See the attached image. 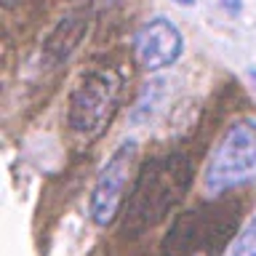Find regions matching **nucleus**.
<instances>
[{"instance_id": "obj_1", "label": "nucleus", "mask_w": 256, "mask_h": 256, "mask_svg": "<svg viewBox=\"0 0 256 256\" xmlns=\"http://www.w3.org/2000/svg\"><path fill=\"white\" fill-rule=\"evenodd\" d=\"M192 176H195V163L182 150L150 158L136 174V182L128 192L120 235L139 238L166 222L174 208L187 198Z\"/></svg>"}, {"instance_id": "obj_2", "label": "nucleus", "mask_w": 256, "mask_h": 256, "mask_svg": "<svg viewBox=\"0 0 256 256\" xmlns=\"http://www.w3.org/2000/svg\"><path fill=\"white\" fill-rule=\"evenodd\" d=\"M240 208L230 203H208L176 214L163 238V256H219L235 235Z\"/></svg>"}, {"instance_id": "obj_3", "label": "nucleus", "mask_w": 256, "mask_h": 256, "mask_svg": "<svg viewBox=\"0 0 256 256\" xmlns=\"http://www.w3.org/2000/svg\"><path fill=\"white\" fill-rule=\"evenodd\" d=\"M123 80L112 67H91L70 94L67 126L83 142H94L107 131L120 104Z\"/></svg>"}, {"instance_id": "obj_4", "label": "nucleus", "mask_w": 256, "mask_h": 256, "mask_svg": "<svg viewBox=\"0 0 256 256\" xmlns=\"http://www.w3.org/2000/svg\"><path fill=\"white\" fill-rule=\"evenodd\" d=\"M256 182V118H238L224 128L222 139L208 158L203 184L222 195Z\"/></svg>"}, {"instance_id": "obj_5", "label": "nucleus", "mask_w": 256, "mask_h": 256, "mask_svg": "<svg viewBox=\"0 0 256 256\" xmlns=\"http://www.w3.org/2000/svg\"><path fill=\"white\" fill-rule=\"evenodd\" d=\"M136 160H139V142L126 139L102 166L91 190V200H88V214L96 227H110L118 219L120 208L126 206V195L131 192Z\"/></svg>"}, {"instance_id": "obj_6", "label": "nucleus", "mask_w": 256, "mask_h": 256, "mask_svg": "<svg viewBox=\"0 0 256 256\" xmlns=\"http://www.w3.org/2000/svg\"><path fill=\"white\" fill-rule=\"evenodd\" d=\"M134 62L144 72H160L174 67L184 54V35L168 16H152L131 38Z\"/></svg>"}, {"instance_id": "obj_7", "label": "nucleus", "mask_w": 256, "mask_h": 256, "mask_svg": "<svg viewBox=\"0 0 256 256\" xmlns=\"http://www.w3.org/2000/svg\"><path fill=\"white\" fill-rule=\"evenodd\" d=\"M88 24H91V14H88L86 8L67 14L59 24H56L51 30V35H48L46 43H43L46 67H62V64L78 51V46L83 43V38L88 32Z\"/></svg>"}, {"instance_id": "obj_8", "label": "nucleus", "mask_w": 256, "mask_h": 256, "mask_svg": "<svg viewBox=\"0 0 256 256\" xmlns=\"http://www.w3.org/2000/svg\"><path fill=\"white\" fill-rule=\"evenodd\" d=\"M163 80H152V83H147L142 88V96L136 99V104H134V110H131V123H147V120L152 118V112H155V104H158V99H160V94H163Z\"/></svg>"}, {"instance_id": "obj_9", "label": "nucleus", "mask_w": 256, "mask_h": 256, "mask_svg": "<svg viewBox=\"0 0 256 256\" xmlns=\"http://www.w3.org/2000/svg\"><path fill=\"white\" fill-rule=\"evenodd\" d=\"M232 256H256V219L248 224L243 232H240Z\"/></svg>"}, {"instance_id": "obj_10", "label": "nucleus", "mask_w": 256, "mask_h": 256, "mask_svg": "<svg viewBox=\"0 0 256 256\" xmlns=\"http://www.w3.org/2000/svg\"><path fill=\"white\" fill-rule=\"evenodd\" d=\"M216 3H219L230 16H238L240 11H243V0H216Z\"/></svg>"}, {"instance_id": "obj_11", "label": "nucleus", "mask_w": 256, "mask_h": 256, "mask_svg": "<svg viewBox=\"0 0 256 256\" xmlns=\"http://www.w3.org/2000/svg\"><path fill=\"white\" fill-rule=\"evenodd\" d=\"M171 3L182 6V8H192V6H195V0H171Z\"/></svg>"}, {"instance_id": "obj_12", "label": "nucleus", "mask_w": 256, "mask_h": 256, "mask_svg": "<svg viewBox=\"0 0 256 256\" xmlns=\"http://www.w3.org/2000/svg\"><path fill=\"white\" fill-rule=\"evenodd\" d=\"M16 3H19V0H3V6H6V8H14Z\"/></svg>"}, {"instance_id": "obj_13", "label": "nucleus", "mask_w": 256, "mask_h": 256, "mask_svg": "<svg viewBox=\"0 0 256 256\" xmlns=\"http://www.w3.org/2000/svg\"><path fill=\"white\" fill-rule=\"evenodd\" d=\"M248 78H251V80H256V70H248Z\"/></svg>"}]
</instances>
